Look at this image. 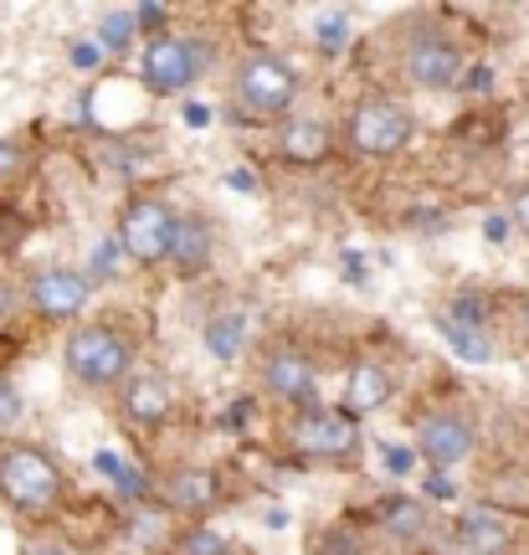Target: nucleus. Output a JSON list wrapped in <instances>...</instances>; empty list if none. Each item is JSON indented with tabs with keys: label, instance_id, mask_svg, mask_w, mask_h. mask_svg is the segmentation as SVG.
Wrapping results in <instances>:
<instances>
[{
	"label": "nucleus",
	"instance_id": "nucleus-25",
	"mask_svg": "<svg viewBox=\"0 0 529 555\" xmlns=\"http://www.w3.org/2000/svg\"><path fill=\"white\" fill-rule=\"evenodd\" d=\"M99 57H103L99 41H78V47H73V62H78V67H88V73L99 67Z\"/></svg>",
	"mask_w": 529,
	"mask_h": 555
},
{
	"label": "nucleus",
	"instance_id": "nucleus-18",
	"mask_svg": "<svg viewBox=\"0 0 529 555\" xmlns=\"http://www.w3.org/2000/svg\"><path fill=\"white\" fill-rule=\"evenodd\" d=\"M437 330H442V339H448L452 350H457V356L463 360H473V365H483V360L493 356L489 350V339H483V330H473V324H457V319H437Z\"/></svg>",
	"mask_w": 529,
	"mask_h": 555
},
{
	"label": "nucleus",
	"instance_id": "nucleus-7",
	"mask_svg": "<svg viewBox=\"0 0 529 555\" xmlns=\"http://www.w3.org/2000/svg\"><path fill=\"white\" fill-rule=\"evenodd\" d=\"M288 442H294L304 457H350L360 448V427H354L350 412H334V406H304L288 427Z\"/></svg>",
	"mask_w": 529,
	"mask_h": 555
},
{
	"label": "nucleus",
	"instance_id": "nucleus-16",
	"mask_svg": "<svg viewBox=\"0 0 529 555\" xmlns=\"http://www.w3.org/2000/svg\"><path fill=\"white\" fill-rule=\"evenodd\" d=\"M457 535L468 545L473 555H504L509 551V530H504V519L493 515V509H468L463 525H457Z\"/></svg>",
	"mask_w": 529,
	"mask_h": 555
},
{
	"label": "nucleus",
	"instance_id": "nucleus-22",
	"mask_svg": "<svg viewBox=\"0 0 529 555\" xmlns=\"http://www.w3.org/2000/svg\"><path fill=\"white\" fill-rule=\"evenodd\" d=\"M493 504H514L529 515V474H499L493 478Z\"/></svg>",
	"mask_w": 529,
	"mask_h": 555
},
{
	"label": "nucleus",
	"instance_id": "nucleus-31",
	"mask_svg": "<svg viewBox=\"0 0 529 555\" xmlns=\"http://www.w3.org/2000/svg\"><path fill=\"white\" fill-rule=\"evenodd\" d=\"M185 124H191V129H206V124H211V114H206L201 103H191V108H185Z\"/></svg>",
	"mask_w": 529,
	"mask_h": 555
},
{
	"label": "nucleus",
	"instance_id": "nucleus-32",
	"mask_svg": "<svg viewBox=\"0 0 529 555\" xmlns=\"http://www.w3.org/2000/svg\"><path fill=\"white\" fill-rule=\"evenodd\" d=\"M473 88H478V93H489V82H493V73H489V67H478V73H473Z\"/></svg>",
	"mask_w": 529,
	"mask_h": 555
},
{
	"label": "nucleus",
	"instance_id": "nucleus-4",
	"mask_svg": "<svg viewBox=\"0 0 529 555\" xmlns=\"http://www.w3.org/2000/svg\"><path fill=\"white\" fill-rule=\"evenodd\" d=\"M176 211L165 196H139L124 206L118 217V247L134 262H159L170 258V237H176Z\"/></svg>",
	"mask_w": 529,
	"mask_h": 555
},
{
	"label": "nucleus",
	"instance_id": "nucleus-28",
	"mask_svg": "<svg viewBox=\"0 0 529 555\" xmlns=\"http://www.w3.org/2000/svg\"><path fill=\"white\" fill-rule=\"evenodd\" d=\"M483 237H489V242H504V237H509V221H504V217H489V221H483Z\"/></svg>",
	"mask_w": 529,
	"mask_h": 555
},
{
	"label": "nucleus",
	"instance_id": "nucleus-12",
	"mask_svg": "<svg viewBox=\"0 0 529 555\" xmlns=\"http://www.w3.org/2000/svg\"><path fill=\"white\" fill-rule=\"evenodd\" d=\"M159 499H165V509H176V515H211L216 499H221V478L211 468H176V474L159 483Z\"/></svg>",
	"mask_w": 529,
	"mask_h": 555
},
{
	"label": "nucleus",
	"instance_id": "nucleus-26",
	"mask_svg": "<svg viewBox=\"0 0 529 555\" xmlns=\"http://www.w3.org/2000/svg\"><path fill=\"white\" fill-rule=\"evenodd\" d=\"M514 227L529 237V185H525V191H514Z\"/></svg>",
	"mask_w": 529,
	"mask_h": 555
},
{
	"label": "nucleus",
	"instance_id": "nucleus-33",
	"mask_svg": "<svg viewBox=\"0 0 529 555\" xmlns=\"http://www.w3.org/2000/svg\"><path fill=\"white\" fill-rule=\"evenodd\" d=\"M519 324H525V335H529V298H525V309H519Z\"/></svg>",
	"mask_w": 529,
	"mask_h": 555
},
{
	"label": "nucleus",
	"instance_id": "nucleus-17",
	"mask_svg": "<svg viewBox=\"0 0 529 555\" xmlns=\"http://www.w3.org/2000/svg\"><path fill=\"white\" fill-rule=\"evenodd\" d=\"M330 150V129L319 119H288L283 124V155L298 159V165H319Z\"/></svg>",
	"mask_w": 529,
	"mask_h": 555
},
{
	"label": "nucleus",
	"instance_id": "nucleus-24",
	"mask_svg": "<svg viewBox=\"0 0 529 555\" xmlns=\"http://www.w3.org/2000/svg\"><path fill=\"white\" fill-rule=\"evenodd\" d=\"M16 422H21V391L11 386V380H0V433L16 427Z\"/></svg>",
	"mask_w": 529,
	"mask_h": 555
},
{
	"label": "nucleus",
	"instance_id": "nucleus-11",
	"mask_svg": "<svg viewBox=\"0 0 529 555\" xmlns=\"http://www.w3.org/2000/svg\"><path fill=\"white\" fill-rule=\"evenodd\" d=\"M262 386L278 401H288V406H309L314 401V360L294 350V345H278L268 365H262Z\"/></svg>",
	"mask_w": 529,
	"mask_h": 555
},
{
	"label": "nucleus",
	"instance_id": "nucleus-20",
	"mask_svg": "<svg viewBox=\"0 0 529 555\" xmlns=\"http://www.w3.org/2000/svg\"><path fill=\"white\" fill-rule=\"evenodd\" d=\"M314 47L324 57H339V52L350 47V16H345V11H324V16L314 21Z\"/></svg>",
	"mask_w": 529,
	"mask_h": 555
},
{
	"label": "nucleus",
	"instance_id": "nucleus-9",
	"mask_svg": "<svg viewBox=\"0 0 529 555\" xmlns=\"http://www.w3.org/2000/svg\"><path fill=\"white\" fill-rule=\"evenodd\" d=\"M88 294H93V278L78 268H41L31 278V309L41 319H78L88 309Z\"/></svg>",
	"mask_w": 529,
	"mask_h": 555
},
{
	"label": "nucleus",
	"instance_id": "nucleus-27",
	"mask_svg": "<svg viewBox=\"0 0 529 555\" xmlns=\"http://www.w3.org/2000/svg\"><path fill=\"white\" fill-rule=\"evenodd\" d=\"M21 170V144H0V176H16Z\"/></svg>",
	"mask_w": 529,
	"mask_h": 555
},
{
	"label": "nucleus",
	"instance_id": "nucleus-2",
	"mask_svg": "<svg viewBox=\"0 0 529 555\" xmlns=\"http://www.w3.org/2000/svg\"><path fill=\"white\" fill-rule=\"evenodd\" d=\"M0 494L16 509H52L62 499V468L37 448H11L0 453Z\"/></svg>",
	"mask_w": 529,
	"mask_h": 555
},
{
	"label": "nucleus",
	"instance_id": "nucleus-3",
	"mask_svg": "<svg viewBox=\"0 0 529 555\" xmlns=\"http://www.w3.org/2000/svg\"><path fill=\"white\" fill-rule=\"evenodd\" d=\"M236 99H242V108H253L262 119H278L298 99V73L273 52H253L236 67Z\"/></svg>",
	"mask_w": 529,
	"mask_h": 555
},
{
	"label": "nucleus",
	"instance_id": "nucleus-19",
	"mask_svg": "<svg viewBox=\"0 0 529 555\" xmlns=\"http://www.w3.org/2000/svg\"><path fill=\"white\" fill-rule=\"evenodd\" d=\"M242 335H247V319L242 314H221L206 324V350H211L216 360H232L236 350H242Z\"/></svg>",
	"mask_w": 529,
	"mask_h": 555
},
{
	"label": "nucleus",
	"instance_id": "nucleus-15",
	"mask_svg": "<svg viewBox=\"0 0 529 555\" xmlns=\"http://www.w3.org/2000/svg\"><path fill=\"white\" fill-rule=\"evenodd\" d=\"M391 401V371L380 365V360H354L350 371V391H345V412L350 416H365L375 412V406H386Z\"/></svg>",
	"mask_w": 529,
	"mask_h": 555
},
{
	"label": "nucleus",
	"instance_id": "nucleus-30",
	"mask_svg": "<svg viewBox=\"0 0 529 555\" xmlns=\"http://www.w3.org/2000/svg\"><path fill=\"white\" fill-rule=\"evenodd\" d=\"M427 494H431V499H452V483H448L442 474H431V478H427Z\"/></svg>",
	"mask_w": 529,
	"mask_h": 555
},
{
	"label": "nucleus",
	"instance_id": "nucleus-23",
	"mask_svg": "<svg viewBox=\"0 0 529 555\" xmlns=\"http://www.w3.org/2000/svg\"><path fill=\"white\" fill-rule=\"evenodd\" d=\"M180 555H227V545H221L216 530H191V535L180 540Z\"/></svg>",
	"mask_w": 529,
	"mask_h": 555
},
{
	"label": "nucleus",
	"instance_id": "nucleus-8",
	"mask_svg": "<svg viewBox=\"0 0 529 555\" xmlns=\"http://www.w3.org/2000/svg\"><path fill=\"white\" fill-rule=\"evenodd\" d=\"M473 442H478V433H473V422L463 412H431L416 427V457H427L431 474L457 468L473 453Z\"/></svg>",
	"mask_w": 529,
	"mask_h": 555
},
{
	"label": "nucleus",
	"instance_id": "nucleus-6",
	"mask_svg": "<svg viewBox=\"0 0 529 555\" xmlns=\"http://www.w3.org/2000/svg\"><path fill=\"white\" fill-rule=\"evenodd\" d=\"M139 78H144V88H150V93H159V99H170V93H185V88L201 78V52H196V41L159 31V37L144 47Z\"/></svg>",
	"mask_w": 529,
	"mask_h": 555
},
{
	"label": "nucleus",
	"instance_id": "nucleus-10",
	"mask_svg": "<svg viewBox=\"0 0 529 555\" xmlns=\"http://www.w3.org/2000/svg\"><path fill=\"white\" fill-rule=\"evenodd\" d=\"M407 78L416 88H452V82H463V52H457V41L437 37V31H422V37L407 47Z\"/></svg>",
	"mask_w": 529,
	"mask_h": 555
},
{
	"label": "nucleus",
	"instance_id": "nucleus-1",
	"mask_svg": "<svg viewBox=\"0 0 529 555\" xmlns=\"http://www.w3.org/2000/svg\"><path fill=\"white\" fill-rule=\"evenodd\" d=\"M62 360H67V376L88 386V391H103V386H118L134 365V345L129 335H118L114 324H78L67 345H62Z\"/></svg>",
	"mask_w": 529,
	"mask_h": 555
},
{
	"label": "nucleus",
	"instance_id": "nucleus-14",
	"mask_svg": "<svg viewBox=\"0 0 529 555\" xmlns=\"http://www.w3.org/2000/svg\"><path fill=\"white\" fill-rule=\"evenodd\" d=\"M211 253H216V232L206 217H180L176 221V237H170V268L176 273H201L211 268Z\"/></svg>",
	"mask_w": 529,
	"mask_h": 555
},
{
	"label": "nucleus",
	"instance_id": "nucleus-5",
	"mask_svg": "<svg viewBox=\"0 0 529 555\" xmlns=\"http://www.w3.org/2000/svg\"><path fill=\"white\" fill-rule=\"evenodd\" d=\"M350 144L371 159L401 155V150L412 144V114L391 99H365L350 114Z\"/></svg>",
	"mask_w": 529,
	"mask_h": 555
},
{
	"label": "nucleus",
	"instance_id": "nucleus-21",
	"mask_svg": "<svg viewBox=\"0 0 529 555\" xmlns=\"http://www.w3.org/2000/svg\"><path fill=\"white\" fill-rule=\"evenodd\" d=\"M134 31H139L134 11H108V16L99 21V47H103V52H129Z\"/></svg>",
	"mask_w": 529,
	"mask_h": 555
},
{
	"label": "nucleus",
	"instance_id": "nucleus-13",
	"mask_svg": "<svg viewBox=\"0 0 529 555\" xmlns=\"http://www.w3.org/2000/svg\"><path fill=\"white\" fill-rule=\"evenodd\" d=\"M170 412H176V391L159 376H134L124 386V416H129L134 427H165Z\"/></svg>",
	"mask_w": 529,
	"mask_h": 555
},
{
	"label": "nucleus",
	"instance_id": "nucleus-29",
	"mask_svg": "<svg viewBox=\"0 0 529 555\" xmlns=\"http://www.w3.org/2000/svg\"><path fill=\"white\" fill-rule=\"evenodd\" d=\"M134 21L139 26H159V21H165V5H139Z\"/></svg>",
	"mask_w": 529,
	"mask_h": 555
}]
</instances>
